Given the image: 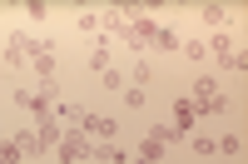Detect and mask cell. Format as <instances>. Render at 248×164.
Segmentation results:
<instances>
[{
    "mask_svg": "<svg viewBox=\"0 0 248 164\" xmlns=\"http://www.w3.org/2000/svg\"><path fill=\"white\" fill-rule=\"evenodd\" d=\"M60 154H65V164H75V159H85V154H90V145H85L79 134H70L65 145H60Z\"/></svg>",
    "mask_w": 248,
    "mask_h": 164,
    "instance_id": "cell-2",
    "label": "cell"
},
{
    "mask_svg": "<svg viewBox=\"0 0 248 164\" xmlns=\"http://www.w3.org/2000/svg\"><path fill=\"white\" fill-rule=\"evenodd\" d=\"M149 40H154L159 50H174V45H179V35H174L169 25H154V35H149Z\"/></svg>",
    "mask_w": 248,
    "mask_h": 164,
    "instance_id": "cell-4",
    "label": "cell"
},
{
    "mask_svg": "<svg viewBox=\"0 0 248 164\" xmlns=\"http://www.w3.org/2000/svg\"><path fill=\"white\" fill-rule=\"evenodd\" d=\"M20 164H35V159H20Z\"/></svg>",
    "mask_w": 248,
    "mask_h": 164,
    "instance_id": "cell-6",
    "label": "cell"
},
{
    "mask_svg": "<svg viewBox=\"0 0 248 164\" xmlns=\"http://www.w3.org/2000/svg\"><path fill=\"white\" fill-rule=\"evenodd\" d=\"M194 119H199V110L189 105V99H179V110H174V125H179V130H189Z\"/></svg>",
    "mask_w": 248,
    "mask_h": 164,
    "instance_id": "cell-3",
    "label": "cell"
},
{
    "mask_svg": "<svg viewBox=\"0 0 248 164\" xmlns=\"http://www.w3.org/2000/svg\"><path fill=\"white\" fill-rule=\"evenodd\" d=\"M85 125H90L94 134H114V119H105V115H90V119H85Z\"/></svg>",
    "mask_w": 248,
    "mask_h": 164,
    "instance_id": "cell-5",
    "label": "cell"
},
{
    "mask_svg": "<svg viewBox=\"0 0 248 164\" xmlns=\"http://www.w3.org/2000/svg\"><path fill=\"white\" fill-rule=\"evenodd\" d=\"M189 105H194L199 115H218V110H229V99H223L218 80H209V75H203L199 85H194V99H189Z\"/></svg>",
    "mask_w": 248,
    "mask_h": 164,
    "instance_id": "cell-1",
    "label": "cell"
}]
</instances>
